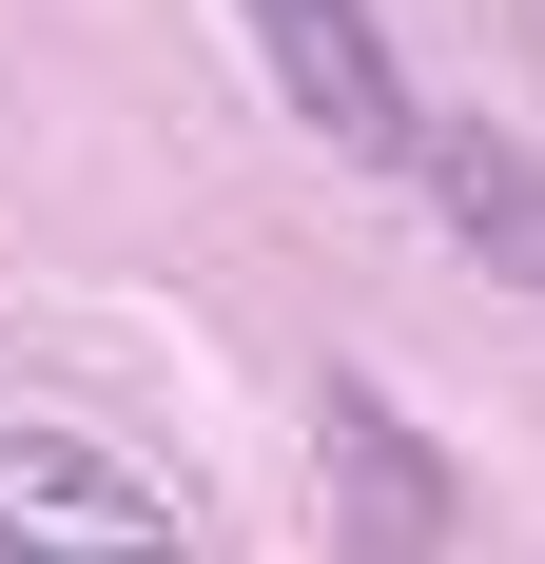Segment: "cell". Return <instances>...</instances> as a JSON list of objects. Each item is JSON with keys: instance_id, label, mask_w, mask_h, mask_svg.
<instances>
[{"instance_id": "1", "label": "cell", "mask_w": 545, "mask_h": 564, "mask_svg": "<svg viewBox=\"0 0 545 564\" xmlns=\"http://www.w3.org/2000/svg\"><path fill=\"white\" fill-rule=\"evenodd\" d=\"M175 487L117 467L98 429H0V564H117V545H175Z\"/></svg>"}, {"instance_id": "2", "label": "cell", "mask_w": 545, "mask_h": 564, "mask_svg": "<svg viewBox=\"0 0 545 564\" xmlns=\"http://www.w3.org/2000/svg\"><path fill=\"white\" fill-rule=\"evenodd\" d=\"M272 58V117H312L331 156H409V58H389L371 0H234Z\"/></svg>"}, {"instance_id": "3", "label": "cell", "mask_w": 545, "mask_h": 564, "mask_svg": "<svg viewBox=\"0 0 545 564\" xmlns=\"http://www.w3.org/2000/svg\"><path fill=\"white\" fill-rule=\"evenodd\" d=\"M312 448H331V507H351V545H448V525H468V467H448L429 429L371 390V370H331V390H312Z\"/></svg>"}, {"instance_id": "4", "label": "cell", "mask_w": 545, "mask_h": 564, "mask_svg": "<svg viewBox=\"0 0 545 564\" xmlns=\"http://www.w3.org/2000/svg\"><path fill=\"white\" fill-rule=\"evenodd\" d=\"M409 175H429V215L468 273L545 292V137H506V117H409Z\"/></svg>"}]
</instances>
